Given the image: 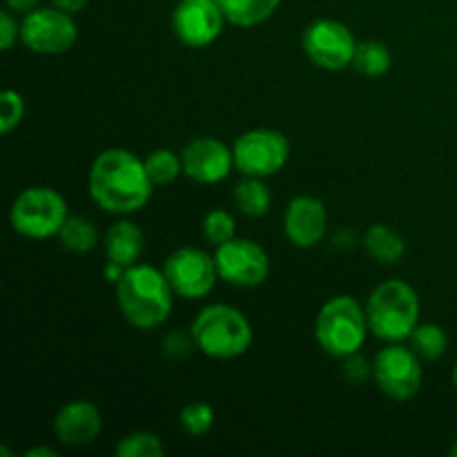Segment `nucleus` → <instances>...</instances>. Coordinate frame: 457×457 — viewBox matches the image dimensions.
Masks as SVG:
<instances>
[{
    "mask_svg": "<svg viewBox=\"0 0 457 457\" xmlns=\"http://www.w3.org/2000/svg\"><path fill=\"white\" fill-rule=\"evenodd\" d=\"M89 196L112 214H132L145 208L154 192L145 161L123 147L103 150L87 174Z\"/></svg>",
    "mask_w": 457,
    "mask_h": 457,
    "instance_id": "nucleus-1",
    "label": "nucleus"
},
{
    "mask_svg": "<svg viewBox=\"0 0 457 457\" xmlns=\"http://www.w3.org/2000/svg\"><path fill=\"white\" fill-rule=\"evenodd\" d=\"M116 302L134 328L152 330L165 324L174 306V290L165 272L145 263L125 268L116 281Z\"/></svg>",
    "mask_w": 457,
    "mask_h": 457,
    "instance_id": "nucleus-2",
    "label": "nucleus"
},
{
    "mask_svg": "<svg viewBox=\"0 0 457 457\" xmlns=\"http://www.w3.org/2000/svg\"><path fill=\"white\" fill-rule=\"evenodd\" d=\"M196 348L212 360H237L253 346V326L248 317L228 303L205 306L192 321Z\"/></svg>",
    "mask_w": 457,
    "mask_h": 457,
    "instance_id": "nucleus-3",
    "label": "nucleus"
},
{
    "mask_svg": "<svg viewBox=\"0 0 457 457\" xmlns=\"http://www.w3.org/2000/svg\"><path fill=\"white\" fill-rule=\"evenodd\" d=\"M369 328L382 342H404L420 320V297L411 284L388 279L379 284L366 302Z\"/></svg>",
    "mask_w": 457,
    "mask_h": 457,
    "instance_id": "nucleus-4",
    "label": "nucleus"
},
{
    "mask_svg": "<svg viewBox=\"0 0 457 457\" xmlns=\"http://www.w3.org/2000/svg\"><path fill=\"white\" fill-rule=\"evenodd\" d=\"M366 308L351 295H337L320 308L315 339L328 355L348 357L360 353L369 333Z\"/></svg>",
    "mask_w": 457,
    "mask_h": 457,
    "instance_id": "nucleus-5",
    "label": "nucleus"
},
{
    "mask_svg": "<svg viewBox=\"0 0 457 457\" xmlns=\"http://www.w3.org/2000/svg\"><path fill=\"white\" fill-rule=\"evenodd\" d=\"M67 217L70 214L61 192L45 186L25 187L9 210L12 228L27 239H49L58 235Z\"/></svg>",
    "mask_w": 457,
    "mask_h": 457,
    "instance_id": "nucleus-6",
    "label": "nucleus"
},
{
    "mask_svg": "<svg viewBox=\"0 0 457 457\" xmlns=\"http://www.w3.org/2000/svg\"><path fill=\"white\" fill-rule=\"evenodd\" d=\"M235 168L244 177L266 179L279 172L290 156L286 134L272 128H254L241 134L232 145Z\"/></svg>",
    "mask_w": 457,
    "mask_h": 457,
    "instance_id": "nucleus-7",
    "label": "nucleus"
},
{
    "mask_svg": "<svg viewBox=\"0 0 457 457\" xmlns=\"http://www.w3.org/2000/svg\"><path fill=\"white\" fill-rule=\"evenodd\" d=\"M373 378L379 391L395 402H409L422 386V364L420 355L400 342H391L375 355Z\"/></svg>",
    "mask_w": 457,
    "mask_h": 457,
    "instance_id": "nucleus-8",
    "label": "nucleus"
},
{
    "mask_svg": "<svg viewBox=\"0 0 457 457\" xmlns=\"http://www.w3.org/2000/svg\"><path fill=\"white\" fill-rule=\"evenodd\" d=\"M71 16L74 13L58 7L31 9L21 22V40L27 49L45 56L70 52L79 38V27Z\"/></svg>",
    "mask_w": 457,
    "mask_h": 457,
    "instance_id": "nucleus-9",
    "label": "nucleus"
},
{
    "mask_svg": "<svg viewBox=\"0 0 457 457\" xmlns=\"http://www.w3.org/2000/svg\"><path fill=\"white\" fill-rule=\"evenodd\" d=\"M219 279L239 288H257L270 275V257L266 250L250 239L232 237L214 250Z\"/></svg>",
    "mask_w": 457,
    "mask_h": 457,
    "instance_id": "nucleus-10",
    "label": "nucleus"
},
{
    "mask_svg": "<svg viewBox=\"0 0 457 457\" xmlns=\"http://www.w3.org/2000/svg\"><path fill=\"white\" fill-rule=\"evenodd\" d=\"M303 52L317 67L328 71L346 70L355 58L357 40L344 22L333 18H320L303 31Z\"/></svg>",
    "mask_w": 457,
    "mask_h": 457,
    "instance_id": "nucleus-11",
    "label": "nucleus"
},
{
    "mask_svg": "<svg viewBox=\"0 0 457 457\" xmlns=\"http://www.w3.org/2000/svg\"><path fill=\"white\" fill-rule=\"evenodd\" d=\"M163 272L172 286L174 295L183 299L208 297L219 279L214 257H210L205 250L192 248V245L174 250L165 259Z\"/></svg>",
    "mask_w": 457,
    "mask_h": 457,
    "instance_id": "nucleus-12",
    "label": "nucleus"
},
{
    "mask_svg": "<svg viewBox=\"0 0 457 457\" xmlns=\"http://www.w3.org/2000/svg\"><path fill=\"white\" fill-rule=\"evenodd\" d=\"M217 0H181L172 12L174 36L186 47H208L221 36L226 25Z\"/></svg>",
    "mask_w": 457,
    "mask_h": 457,
    "instance_id": "nucleus-13",
    "label": "nucleus"
},
{
    "mask_svg": "<svg viewBox=\"0 0 457 457\" xmlns=\"http://www.w3.org/2000/svg\"><path fill=\"white\" fill-rule=\"evenodd\" d=\"M181 161L183 174L204 186L221 183L235 168L230 147L212 137H201L187 143L181 152Z\"/></svg>",
    "mask_w": 457,
    "mask_h": 457,
    "instance_id": "nucleus-14",
    "label": "nucleus"
},
{
    "mask_svg": "<svg viewBox=\"0 0 457 457\" xmlns=\"http://www.w3.org/2000/svg\"><path fill=\"white\" fill-rule=\"evenodd\" d=\"M328 230L324 201L315 196H295L284 212V232L297 248H315Z\"/></svg>",
    "mask_w": 457,
    "mask_h": 457,
    "instance_id": "nucleus-15",
    "label": "nucleus"
},
{
    "mask_svg": "<svg viewBox=\"0 0 457 457\" xmlns=\"http://www.w3.org/2000/svg\"><path fill=\"white\" fill-rule=\"evenodd\" d=\"M103 428L101 411L89 400L67 402L54 418V436L65 446H87Z\"/></svg>",
    "mask_w": 457,
    "mask_h": 457,
    "instance_id": "nucleus-16",
    "label": "nucleus"
},
{
    "mask_svg": "<svg viewBox=\"0 0 457 457\" xmlns=\"http://www.w3.org/2000/svg\"><path fill=\"white\" fill-rule=\"evenodd\" d=\"M143 248H145V237H143L141 228L137 223L128 221V219H120V221L112 223L105 235L107 262H114L119 266L129 268L134 263H138Z\"/></svg>",
    "mask_w": 457,
    "mask_h": 457,
    "instance_id": "nucleus-17",
    "label": "nucleus"
},
{
    "mask_svg": "<svg viewBox=\"0 0 457 457\" xmlns=\"http://www.w3.org/2000/svg\"><path fill=\"white\" fill-rule=\"evenodd\" d=\"M364 248L370 259L384 263V266H391V263H397L404 257L406 241L402 239L400 232L388 228L386 223H375L366 230Z\"/></svg>",
    "mask_w": 457,
    "mask_h": 457,
    "instance_id": "nucleus-18",
    "label": "nucleus"
},
{
    "mask_svg": "<svg viewBox=\"0 0 457 457\" xmlns=\"http://www.w3.org/2000/svg\"><path fill=\"white\" fill-rule=\"evenodd\" d=\"M228 22L237 27H254L277 12L281 0H217Z\"/></svg>",
    "mask_w": 457,
    "mask_h": 457,
    "instance_id": "nucleus-19",
    "label": "nucleus"
},
{
    "mask_svg": "<svg viewBox=\"0 0 457 457\" xmlns=\"http://www.w3.org/2000/svg\"><path fill=\"white\" fill-rule=\"evenodd\" d=\"M235 205L245 214V217H263L268 214L272 204V196L263 179L244 177L235 187Z\"/></svg>",
    "mask_w": 457,
    "mask_h": 457,
    "instance_id": "nucleus-20",
    "label": "nucleus"
},
{
    "mask_svg": "<svg viewBox=\"0 0 457 457\" xmlns=\"http://www.w3.org/2000/svg\"><path fill=\"white\" fill-rule=\"evenodd\" d=\"M56 237L58 241H61L62 248L76 254L89 253L98 241L96 226H94L89 219L80 217V214H71V217H67Z\"/></svg>",
    "mask_w": 457,
    "mask_h": 457,
    "instance_id": "nucleus-21",
    "label": "nucleus"
},
{
    "mask_svg": "<svg viewBox=\"0 0 457 457\" xmlns=\"http://www.w3.org/2000/svg\"><path fill=\"white\" fill-rule=\"evenodd\" d=\"M391 52L379 40H361V43H357L353 67L360 74L369 76V79H378V76H384L391 70Z\"/></svg>",
    "mask_w": 457,
    "mask_h": 457,
    "instance_id": "nucleus-22",
    "label": "nucleus"
},
{
    "mask_svg": "<svg viewBox=\"0 0 457 457\" xmlns=\"http://www.w3.org/2000/svg\"><path fill=\"white\" fill-rule=\"evenodd\" d=\"M409 339L411 348L424 361H437L446 353V346H449V337H446L445 328L437 324H418Z\"/></svg>",
    "mask_w": 457,
    "mask_h": 457,
    "instance_id": "nucleus-23",
    "label": "nucleus"
},
{
    "mask_svg": "<svg viewBox=\"0 0 457 457\" xmlns=\"http://www.w3.org/2000/svg\"><path fill=\"white\" fill-rule=\"evenodd\" d=\"M145 170L154 186H170L183 172V161L172 150L161 147L145 156Z\"/></svg>",
    "mask_w": 457,
    "mask_h": 457,
    "instance_id": "nucleus-24",
    "label": "nucleus"
},
{
    "mask_svg": "<svg viewBox=\"0 0 457 457\" xmlns=\"http://www.w3.org/2000/svg\"><path fill=\"white\" fill-rule=\"evenodd\" d=\"M116 457H163L165 446L159 440V436L147 431L129 433V436L120 437L114 446Z\"/></svg>",
    "mask_w": 457,
    "mask_h": 457,
    "instance_id": "nucleus-25",
    "label": "nucleus"
},
{
    "mask_svg": "<svg viewBox=\"0 0 457 457\" xmlns=\"http://www.w3.org/2000/svg\"><path fill=\"white\" fill-rule=\"evenodd\" d=\"M179 424L192 437H201L214 427V409L208 402H190L179 413Z\"/></svg>",
    "mask_w": 457,
    "mask_h": 457,
    "instance_id": "nucleus-26",
    "label": "nucleus"
},
{
    "mask_svg": "<svg viewBox=\"0 0 457 457\" xmlns=\"http://www.w3.org/2000/svg\"><path fill=\"white\" fill-rule=\"evenodd\" d=\"M204 237L208 244L221 245L226 241H230L237 232V221L228 210H210L204 217Z\"/></svg>",
    "mask_w": 457,
    "mask_h": 457,
    "instance_id": "nucleus-27",
    "label": "nucleus"
},
{
    "mask_svg": "<svg viewBox=\"0 0 457 457\" xmlns=\"http://www.w3.org/2000/svg\"><path fill=\"white\" fill-rule=\"evenodd\" d=\"M25 119V101L16 89H4L0 94V134H9Z\"/></svg>",
    "mask_w": 457,
    "mask_h": 457,
    "instance_id": "nucleus-28",
    "label": "nucleus"
},
{
    "mask_svg": "<svg viewBox=\"0 0 457 457\" xmlns=\"http://www.w3.org/2000/svg\"><path fill=\"white\" fill-rule=\"evenodd\" d=\"M192 346H196L195 337H192V333L186 335V330H172L163 339V353L170 360H186L192 353Z\"/></svg>",
    "mask_w": 457,
    "mask_h": 457,
    "instance_id": "nucleus-29",
    "label": "nucleus"
},
{
    "mask_svg": "<svg viewBox=\"0 0 457 457\" xmlns=\"http://www.w3.org/2000/svg\"><path fill=\"white\" fill-rule=\"evenodd\" d=\"M344 360H346V364H344V375H346L353 384H364L366 379L373 375V366H370L360 353H353V355L344 357Z\"/></svg>",
    "mask_w": 457,
    "mask_h": 457,
    "instance_id": "nucleus-30",
    "label": "nucleus"
},
{
    "mask_svg": "<svg viewBox=\"0 0 457 457\" xmlns=\"http://www.w3.org/2000/svg\"><path fill=\"white\" fill-rule=\"evenodd\" d=\"M18 38H21V25L12 16V9H4L0 12V49L9 52Z\"/></svg>",
    "mask_w": 457,
    "mask_h": 457,
    "instance_id": "nucleus-31",
    "label": "nucleus"
},
{
    "mask_svg": "<svg viewBox=\"0 0 457 457\" xmlns=\"http://www.w3.org/2000/svg\"><path fill=\"white\" fill-rule=\"evenodd\" d=\"M87 3L89 0H52L54 7L62 9V12H67V13L83 12V9L87 7Z\"/></svg>",
    "mask_w": 457,
    "mask_h": 457,
    "instance_id": "nucleus-32",
    "label": "nucleus"
},
{
    "mask_svg": "<svg viewBox=\"0 0 457 457\" xmlns=\"http://www.w3.org/2000/svg\"><path fill=\"white\" fill-rule=\"evenodd\" d=\"M4 3H7V7L12 9V12L27 13V12H31V9L38 7L40 0H4Z\"/></svg>",
    "mask_w": 457,
    "mask_h": 457,
    "instance_id": "nucleus-33",
    "label": "nucleus"
},
{
    "mask_svg": "<svg viewBox=\"0 0 457 457\" xmlns=\"http://www.w3.org/2000/svg\"><path fill=\"white\" fill-rule=\"evenodd\" d=\"M25 457H56V451L49 449V446H34L25 453Z\"/></svg>",
    "mask_w": 457,
    "mask_h": 457,
    "instance_id": "nucleus-34",
    "label": "nucleus"
},
{
    "mask_svg": "<svg viewBox=\"0 0 457 457\" xmlns=\"http://www.w3.org/2000/svg\"><path fill=\"white\" fill-rule=\"evenodd\" d=\"M449 453H451V455H453V457H457V442H455V445H453V446H451V451H449Z\"/></svg>",
    "mask_w": 457,
    "mask_h": 457,
    "instance_id": "nucleus-35",
    "label": "nucleus"
},
{
    "mask_svg": "<svg viewBox=\"0 0 457 457\" xmlns=\"http://www.w3.org/2000/svg\"><path fill=\"white\" fill-rule=\"evenodd\" d=\"M453 384H455V391H457V364H455V370H453Z\"/></svg>",
    "mask_w": 457,
    "mask_h": 457,
    "instance_id": "nucleus-36",
    "label": "nucleus"
}]
</instances>
